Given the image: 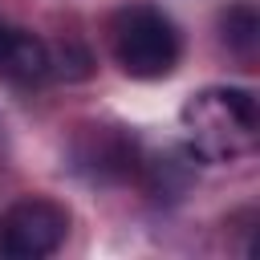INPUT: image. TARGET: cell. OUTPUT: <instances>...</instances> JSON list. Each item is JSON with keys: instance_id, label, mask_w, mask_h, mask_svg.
Instances as JSON below:
<instances>
[{"instance_id": "cell-1", "label": "cell", "mask_w": 260, "mask_h": 260, "mask_svg": "<svg viewBox=\"0 0 260 260\" xmlns=\"http://www.w3.org/2000/svg\"><path fill=\"white\" fill-rule=\"evenodd\" d=\"M179 126H183L187 150L215 167L240 162L260 146V106L248 85L195 89L179 110Z\"/></svg>"}, {"instance_id": "cell-2", "label": "cell", "mask_w": 260, "mask_h": 260, "mask_svg": "<svg viewBox=\"0 0 260 260\" xmlns=\"http://www.w3.org/2000/svg\"><path fill=\"white\" fill-rule=\"evenodd\" d=\"M106 32H110V53H114L118 69L138 81H158V77L175 73L179 57H183V37H179L175 20L158 4H146V0H130V4L114 8Z\"/></svg>"}, {"instance_id": "cell-3", "label": "cell", "mask_w": 260, "mask_h": 260, "mask_svg": "<svg viewBox=\"0 0 260 260\" xmlns=\"http://www.w3.org/2000/svg\"><path fill=\"white\" fill-rule=\"evenodd\" d=\"M69 236L65 203L49 195H24L0 211V256L8 260H41L53 256Z\"/></svg>"}, {"instance_id": "cell-4", "label": "cell", "mask_w": 260, "mask_h": 260, "mask_svg": "<svg viewBox=\"0 0 260 260\" xmlns=\"http://www.w3.org/2000/svg\"><path fill=\"white\" fill-rule=\"evenodd\" d=\"M0 77L12 85H41L49 77V45L28 28L0 24Z\"/></svg>"}, {"instance_id": "cell-5", "label": "cell", "mask_w": 260, "mask_h": 260, "mask_svg": "<svg viewBox=\"0 0 260 260\" xmlns=\"http://www.w3.org/2000/svg\"><path fill=\"white\" fill-rule=\"evenodd\" d=\"M256 32H260V20H256V8L248 0L232 4L223 12V45L240 57H252L256 53Z\"/></svg>"}]
</instances>
